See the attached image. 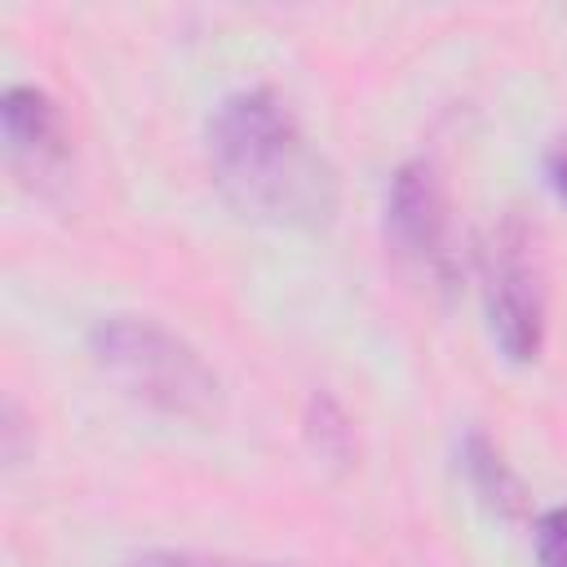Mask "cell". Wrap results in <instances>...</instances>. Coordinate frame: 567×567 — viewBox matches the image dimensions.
<instances>
[{
	"mask_svg": "<svg viewBox=\"0 0 567 567\" xmlns=\"http://www.w3.org/2000/svg\"><path fill=\"white\" fill-rule=\"evenodd\" d=\"M208 164L217 190L252 221L328 226L337 213L332 164L270 89H239L213 111Z\"/></svg>",
	"mask_w": 567,
	"mask_h": 567,
	"instance_id": "obj_1",
	"label": "cell"
},
{
	"mask_svg": "<svg viewBox=\"0 0 567 567\" xmlns=\"http://www.w3.org/2000/svg\"><path fill=\"white\" fill-rule=\"evenodd\" d=\"M89 354L120 394L164 412L204 421L221 403L217 372L177 332L146 315H106L89 332Z\"/></svg>",
	"mask_w": 567,
	"mask_h": 567,
	"instance_id": "obj_2",
	"label": "cell"
},
{
	"mask_svg": "<svg viewBox=\"0 0 567 567\" xmlns=\"http://www.w3.org/2000/svg\"><path fill=\"white\" fill-rule=\"evenodd\" d=\"M483 301L505 359L532 363L545 346V270L536 235L518 217H505L483 252Z\"/></svg>",
	"mask_w": 567,
	"mask_h": 567,
	"instance_id": "obj_3",
	"label": "cell"
},
{
	"mask_svg": "<svg viewBox=\"0 0 567 567\" xmlns=\"http://www.w3.org/2000/svg\"><path fill=\"white\" fill-rule=\"evenodd\" d=\"M385 235L394 239L399 252L439 266L443 244H447V199L443 182L425 159H412L394 173L390 195H385Z\"/></svg>",
	"mask_w": 567,
	"mask_h": 567,
	"instance_id": "obj_4",
	"label": "cell"
},
{
	"mask_svg": "<svg viewBox=\"0 0 567 567\" xmlns=\"http://www.w3.org/2000/svg\"><path fill=\"white\" fill-rule=\"evenodd\" d=\"M0 128H4V155L22 177H49L66 164V133L49 93L31 84H13L0 97Z\"/></svg>",
	"mask_w": 567,
	"mask_h": 567,
	"instance_id": "obj_5",
	"label": "cell"
},
{
	"mask_svg": "<svg viewBox=\"0 0 567 567\" xmlns=\"http://www.w3.org/2000/svg\"><path fill=\"white\" fill-rule=\"evenodd\" d=\"M465 474L470 483L478 487V496L487 505H496L501 514H518L523 509V487L518 478L505 470V461L496 456V447L483 439V434H470L465 439Z\"/></svg>",
	"mask_w": 567,
	"mask_h": 567,
	"instance_id": "obj_6",
	"label": "cell"
},
{
	"mask_svg": "<svg viewBox=\"0 0 567 567\" xmlns=\"http://www.w3.org/2000/svg\"><path fill=\"white\" fill-rule=\"evenodd\" d=\"M120 567H284V563H257V558H226V554H173L155 549L142 558H128Z\"/></svg>",
	"mask_w": 567,
	"mask_h": 567,
	"instance_id": "obj_7",
	"label": "cell"
},
{
	"mask_svg": "<svg viewBox=\"0 0 567 567\" xmlns=\"http://www.w3.org/2000/svg\"><path fill=\"white\" fill-rule=\"evenodd\" d=\"M536 563L540 567H567V505L540 514V523H536Z\"/></svg>",
	"mask_w": 567,
	"mask_h": 567,
	"instance_id": "obj_8",
	"label": "cell"
},
{
	"mask_svg": "<svg viewBox=\"0 0 567 567\" xmlns=\"http://www.w3.org/2000/svg\"><path fill=\"white\" fill-rule=\"evenodd\" d=\"M545 177H549L554 195L567 204V137H558V142L545 151Z\"/></svg>",
	"mask_w": 567,
	"mask_h": 567,
	"instance_id": "obj_9",
	"label": "cell"
}]
</instances>
